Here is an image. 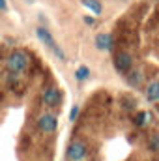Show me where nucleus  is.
Returning <instances> with one entry per match:
<instances>
[{"mask_svg":"<svg viewBox=\"0 0 159 161\" xmlns=\"http://www.w3.org/2000/svg\"><path fill=\"white\" fill-rule=\"evenodd\" d=\"M36 36H38V40H40L41 43H43V45H45V47H47V49H49V51L60 60V62H66V60H68L64 49L58 45V41L52 38V34H51L45 26H38V28H36Z\"/></svg>","mask_w":159,"mask_h":161,"instance_id":"f257e3e1","label":"nucleus"},{"mask_svg":"<svg viewBox=\"0 0 159 161\" xmlns=\"http://www.w3.org/2000/svg\"><path fill=\"white\" fill-rule=\"evenodd\" d=\"M28 54L25 53V51H21V49H15L9 56H8V60H6V66H8V69L11 71V73H15V75H19V73H23L26 68H28Z\"/></svg>","mask_w":159,"mask_h":161,"instance_id":"f03ea898","label":"nucleus"},{"mask_svg":"<svg viewBox=\"0 0 159 161\" xmlns=\"http://www.w3.org/2000/svg\"><path fill=\"white\" fill-rule=\"evenodd\" d=\"M88 156V146L80 141H71L69 146L66 148V158L68 161H84Z\"/></svg>","mask_w":159,"mask_h":161,"instance_id":"7ed1b4c3","label":"nucleus"},{"mask_svg":"<svg viewBox=\"0 0 159 161\" xmlns=\"http://www.w3.org/2000/svg\"><path fill=\"white\" fill-rule=\"evenodd\" d=\"M41 101L47 107H60V103H62V90L56 88V86L45 88L43 94H41Z\"/></svg>","mask_w":159,"mask_h":161,"instance_id":"20e7f679","label":"nucleus"},{"mask_svg":"<svg viewBox=\"0 0 159 161\" xmlns=\"http://www.w3.org/2000/svg\"><path fill=\"white\" fill-rule=\"evenodd\" d=\"M38 127H40L43 133H54L56 127H58V118L51 113H45L38 118Z\"/></svg>","mask_w":159,"mask_h":161,"instance_id":"39448f33","label":"nucleus"},{"mask_svg":"<svg viewBox=\"0 0 159 161\" xmlns=\"http://www.w3.org/2000/svg\"><path fill=\"white\" fill-rule=\"evenodd\" d=\"M131 66H133V58L129 53H118L114 56V68L118 73H129Z\"/></svg>","mask_w":159,"mask_h":161,"instance_id":"423d86ee","label":"nucleus"},{"mask_svg":"<svg viewBox=\"0 0 159 161\" xmlns=\"http://www.w3.org/2000/svg\"><path fill=\"white\" fill-rule=\"evenodd\" d=\"M96 47L99 49V51H112V47H114V38H112V34H109V32H101V34H97L96 36Z\"/></svg>","mask_w":159,"mask_h":161,"instance_id":"0eeeda50","label":"nucleus"},{"mask_svg":"<svg viewBox=\"0 0 159 161\" xmlns=\"http://www.w3.org/2000/svg\"><path fill=\"white\" fill-rule=\"evenodd\" d=\"M146 99L150 103H159V80H152L146 86Z\"/></svg>","mask_w":159,"mask_h":161,"instance_id":"6e6552de","label":"nucleus"},{"mask_svg":"<svg viewBox=\"0 0 159 161\" xmlns=\"http://www.w3.org/2000/svg\"><path fill=\"white\" fill-rule=\"evenodd\" d=\"M82 6L86 9H90V13H94V15H101V11H103V6L99 4V0H82Z\"/></svg>","mask_w":159,"mask_h":161,"instance_id":"1a4fd4ad","label":"nucleus"},{"mask_svg":"<svg viewBox=\"0 0 159 161\" xmlns=\"http://www.w3.org/2000/svg\"><path fill=\"white\" fill-rule=\"evenodd\" d=\"M152 118H154V116H152V113L142 111V113H137V114H135V120H133V122H135V125H137V127H144V125L152 120Z\"/></svg>","mask_w":159,"mask_h":161,"instance_id":"9d476101","label":"nucleus"},{"mask_svg":"<svg viewBox=\"0 0 159 161\" xmlns=\"http://www.w3.org/2000/svg\"><path fill=\"white\" fill-rule=\"evenodd\" d=\"M127 82H129L131 86H140V82H142V73H140V71H131V73L127 75Z\"/></svg>","mask_w":159,"mask_h":161,"instance_id":"9b49d317","label":"nucleus"},{"mask_svg":"<svg viewBox=\"0 0 159 161\" xmlns=\"http://www.w3.org/2000/svg\"><path fill=\"white\" fill-rule=\"evenodd\" d=\"M88 77H90V68H88V66H80L79 69L75 71V79L80 80V82H82V80H86Z\"/></svg>","mask_w":159,"mask_h":161,"instance_id":"f8f14e48","label":"nucleus"},{"mask_svg":"<svg viewBox=\"0 0 159 161\" xmlns=\"http://www.w3.org/2000/svg\"><path fill=\"white\" fill-rule=\"evenodd\" d=\"M148 146H150V150L159 152V133H156V135H152V137H150V141H148Z\"/></svg>","mask_w":159,"mask_h":161,"instance_id":"ddd939ff","label":"nucleus"},{"mask_svg":"<svg viewBox=\"0 0 159 161\" xmlns=\"http://www.w3.org/2000/svg\"><path fill=\"white\" fill-rule=\"evenodd\" d=\"M79 113H80V107H79V105H73V107H71V111H69V122H75V120H77Z\"/></svg>","mask_w":159,"mask_h":161,"instance_id":"4468645a","label":"nucleus"},{"mask_svg":"<svg viewBox=\"0 0 159 161\" xmlns=\"http://www.w3.org/2000/svg\"><path fill=\"white\" fill-rule=\"evenodd\" d=\"M84 23H86L88 26H92V25L96 23V19H94V17H90V15H86V17H84Z\"/></svg>","mask_w":159,"mask_h":161,"instance_id":"2eb2a0df","label":"nucleus"},{"mask_svg":"<svg viewBox=\"0 0 159 161\" xmlns=\"http://www.w3.org/2000/svg\"><path fill=\"white\" fill-rule=\"evenodd\" d=\"M0 9H2V11L8 9V2H6V0H0Z\"/></svg>","mask_w":159,"mask_h":161,"instance_id":"dca6fc26","label":"nucleus"}]
</instances>
